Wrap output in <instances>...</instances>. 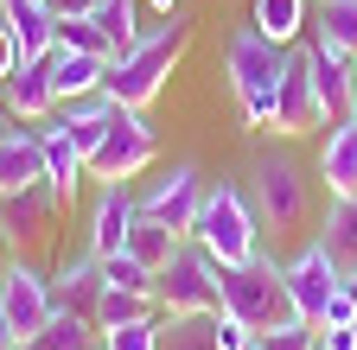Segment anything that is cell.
Here are the masks:
<instances>
[{
	"label": "cell",
	"mask_w": 357,
	"mask_h": 350,
	"mask_svg": "<svg viewBox=\"0 0 357 350\" xmlns=\"http://www.w3.org/2000/svg\"><path fill=\"white\" fill-rule=\"evenodd\" d=\"M192 32H198V19H192V13H172L160 32H141L121 58H109L102 96H109V102H121V109H147V102L166 90V77L178 70V58L192 51Z\"/></svg>",
	"instance_id": "6da1fadb"
},
{
	"label": "cell",
	"mask_w": 357,
	"mask_h": 350,
	"mask_svg": "<svg viewBox=\"0 0 357 350\" xmlns=\"http://www.w3.org/2000/svg\"><path fill=\"white\" fill-rule=\"evenodd\" d=\"M217 299H223V312H236L255 337L261 331H281L294 312V293H287V268L275 255H255V261H236V268H223L217 261Z\"/></svg>",
	"instance_id": "7a4b0ae2"
},
{
	"label": "cell",
	"mask_w": 357,
	"mask_h": 350,
	"mask_svg": "<svg viewBox=\"0 0 357 350\" xmlns=\"http://www.w3.org/2000/svg\"><path fill=\"white\" fill-rule=\"evenodd\" d=\"M281 70H287V45L261 38L255 26L230 32V45H223V77H230V96H236V109H243L249 127H275Z\"/></svg>",
	"instance_id": "3957f363"
},
{
	"label": "cell",
	"mask_w": 357,
	"mask_h": 350,
	"mask_svg": "<svg viewBox=\"0 0 357 350\" xmlns=\"http://www.w3.org/2000/svg\"><path fill=\"white\" fill-rule=\"evenodd\" d=\"M192 242L223 261V268H236V261H255L261 255V216H255V198L230 179L204 185V204H198V223H192Z\"/></svg>",
	"instance_id": "277c9868"
},
{
	"label": "cell",
	"mask_w": 357,
	"mask_h": 350,
	"mask_svg": "<svg viewBox=\"0 0 357 350\" xmlns=\"http://www.w3.org/2000/svg\"><path fill=\"white\" fill-rule=\"evenodd\" d=\"M249 198H255L261 230H275V236H300L312 223V185H306V172L287 153H255Z\"/></svg>",
	"instance_id": "5b68a950"
},
{
	"label": "cell",
	"mask_w": 357,
	"mask_h": 350,
	"mask_svg": "<svg viewBox=\"0 0 357 350\" xmlns=\"http://www.w3.org/2000/svg\"><path fill=\"white\" fill-rule=\"evenodd\" d=\"M153 299L166 305V312H223V299H217V261L185 236L178 255L153 274Z\"/></svg>",
	"instance_id": "8992f818"
},
{
	"label": "cell",
	"mask_w": 357,
	"mask_h": 350,
	"mask_svg": "<svg viewBox=\"0 0 357 350\" xmlns=\"http://www.w3.org/2000/svg\"><path fill=\"white\" fill-rule=\"evenodd\" d=\"M153 159H160V134L147 127L141 109H121L115 127L102 134V147L89 153V179H102V185H128L134 172H147Z\"/></svg>",
	"instance_id": "52a82bcc"
},
{
	"label": "cell",
	"mask_w": 357,
	"mask_h": 350,
	"mask_svg": "<svg viewBox=\"0 0 357 350\" xmlns=\"http://www.w3.org/2000/svg\"><path fill=\"white\" fill-rule=\"evenodd\" d=\"M0 305H7V319L20 331V344H32L45 331V319L58 312V293H52V274L32 268L26 255H13L7 268H0Z\"/></svg>",
	"instance_id": "ba28073f"
},
{
	"label": "cell",
	"mask_w": 357,
	"mask_h": 350,
	"mask_svg": "<svg viewBox=\"0 0 357 350\" xmlns=\"http://www.w3.org/2000/svg\"><path fill=\"white\" fill-rule=\"evenodd\" d=\"M281 268H287V293H294V312L306 319V325H319L326 319V299L344 287V274H338V261L326 255V242L319 236H312L294 261H281Z\"/></svg>",
	"instance_id": "9c48e42d"
},
{
	"label": "cell",
	"mask_w": 357,
	"mask_h": 350,
	"mask_svg": "<svg viewBox=\"0 0 357 350\" xmlns=\"http://www.w3.org/2000/svg\"><path fill=\"white\" fill-rule=\"evenodd\" d=\"M198 204H204V179H198V166H185V159L141 191V216H160V223H172L178 236H192Z\"/></svg>",
	"instance_id": "30bf717a"
},
{
	"label": "cell",
	"mask_w": 357,
	"mask_h": 350,
	"mask_svg": "<svg viewBox=\"0 0 357 350\" xmlns=\"http://www.w3.org/2000/svg\"><path fill=\"white\" fill-rule=\"evenodd\" d=\"M58 210H64V204H58L52 185H26V191H13V198H0V230H7V248H13V255L38 248L45 236H52Z\"/></svg>",
	"instance_id": "8fae6325"
},
{
	"label": "cell",
	"mask_w": 357,
	"mask_h": 350,
	"mask_svg": "<svg viewBox=\"0 0 357 350\" xmlns=\"http://www.w3.org/2000/svg\"><path fill=\"white\" fill-rule=\"evenodd\" d=\"M312 127H326V115H319V96H312V64L300 45V51H287L281 90H275V134H312Z\"/></svg>",
	"instance_id": "7c38bea8"
},
{
	"label": "cell",
	"mask_w": 357,
	"mask_h": 350,
	"mask_svg": "<svg viewBox=\"0 0 357 350\" xmlns=\"http://www.w3.org/2000/svg\"><path fill=\"white\" fill-rule=\"evenodd\" d=\"M306 64H312V96H319V115H326V127H332L338 115L357 109V58H344V51H332V45L312 38V45H306Z\"/></svg>",
	"instance_id": "4fadbf2b"
},
{
	"label": "cell",
	"mask_w": 357,
	"mask_h": 350,
	"mask_svg": "<svg viewBox=\"0 0 357 350\" xmlns=\"http://www.w3.org/2000/svg\"><path fill=\"white\" fill-rule=\"evenodd\" d=\"M26 185H45V121H13V134L0 141V198Z\"/></svg>",
	"instance_id": "5bb4252c"
},
{
	"label": "cell",
	"mask_w": 357,
	"mask_h": 350,
	"mask_svg": "<svg viewBox=\"0 0 357 350\" xmlns=\"http://www.w3.org/2000/svg\"><path fill=\"white\" fill-rule=\"evenodd\" d=\"M134 216H141V198H134L128 185H102V191H96V210H89V255H96V261L121 255Z\"/></svg>",
	"instance_id": "9a60e30c"
},
{
	"label": "cell",
	"mask_w": 357,
	"mask_h": 350,
	"mask_svg": "<svg viewBox=\"0 0 357 350\" xmlns=\"http://www.w3.org/2000/svg\"><path fill=\"white\" fill-rule=\"evenodd\" d=\"M0 102L13 121H52L58 115V90H52V58H26L7 83H0Z\"/></svg>",
	"instance_id": "2e32d148"
},
{
	"label": "cell",
	"mask_w": 357,
	"mask_h": 350,
	"mask_svg": "<svg viewBox=\"0 0 357 350\" xmlns=\"http://www.w3.org/2000/svg\"><path fill=\"white\" fill-rule=\"evenodd\" d=\"M102 287H109V280H102V261L89 255V248H83V255H64V261H58V274H52V293H58V305H70V312H83L89 325H96Z\"/></svg>",
	"instance_id": "e0dca14e"
},
{
	"label": "cell",
	"mask_w": 357,
	"mask_h": 350,
	"mask_svg": "<svg viewBox=\"0 0 357 350\" xmlns=\"http://www.w3.org/2000/svg\"><path fill=\"white\" fill-rule=\"evenodd\" d=\"M319 179H326L332 198H351L357 191V109L326 127V141H319Z\"/></svg>",
	"instance_id": "ac0fdd59"
},
{
	"label": "cell",
	"mask_w": 357,
	"mask_h": 350,
	"mask_svg": "<svg viewBox=\"0 0 357 350\" xmlns=\"http://www.w3.org/2000/svg\"><path fill=\"white\" fill-rule=\"evenodd\" d=\"M0 19H7L13 45H20V64H26V58H52L58 19L45 13V0H0Z\"/></svg>",
	"instance_id": "d6986e66"
},
{
	"label": "cell",
	"mask_w": 357,
	"mask_h": 350,
	"mask_svg": "<svg viewBox=\"0 0 357 350\" xmlns=\"http://www.w3.org/2000/svg\"><path fill=\"white\" fill-rule=\"evenodd\" d=\"M83 179H89V159H83V147L64 134L58 121H45V185L58 191V204H70Z\"/></svg>",
	"instance_id": "ffe728a7"
},
{
	"label": "cell",
	"mask_w": 357,
	"mask_h": 350,
	"mask_svg": "<svg viewBox=\"0 0 357 350\" xmlns=\"http://www.w3.org/2000/svg\"><path fill=\"white\" fill-rule=\"evenodd\" d=\"M102 77H109V58H89V51H64V45H52V90H58V102L96 96Z\"/></svg>",
	"instance_id": "44dd1931"
},
{
	"label": "cell",
	"mask_w": 357,
	"mask_h": 350,
	"mask_svg": "<svg viewBox=\"0 0 357 350\" xmlns=\"http://www.w3.org/2000/svg\"><path fill=\"white\" fill-rule=\"evenodd\" d=\"M319 242H326V255L338 261V274L351 280V274H357V191H351V198H332V204H326Z\"/></svg>",
	"instance_id": "7402d4cb"
},
{
	"label": "cell",
	"mask_w": 357,
	"mask_h": 350,
	"mask_svg": "<svg viewBox=\"0 0 357 350\" xmlns=\"http://www.w3.org/2000/svg\"><path fill=\"white\" fill-rule=\"evenodd\" d=\"M249 26H255L261 38H275V45H294V38L312 26V7H306V0H255Z\"/></svg>",
	"instance_id": "603a6c76"
},
{
	"label": "cell",
	"mask_w": 357,
	"mask_h": 350,
	"mask_svg": "<svg viewBox=\"0 0 357 350\" xmlns=\"http://www.w3.org/2000/svg\"><path fill=\"white\" fill-rule=\"evenodd\" d=\"M178 242H185V236H178L172 223H160V216H134V230H128V255L141 261V268H153V274L178 255Z\"/></svg>",
	"instance_id": "cb8c5ba5"
},
{
	"label": "cell",
	"mask_w": 357,
	"mask_h": 350,
	"mask_svg": "<svg viewBox=\"0 0 357 350\" xmlns=\"http://www.w3.org/2000/svg\"><path fill=\"white\" fill-rule=\"evenodd\" d=\"M312 38L344 58H357V0H319L312 7Z\"/></svg>",
	"instance_id": "d4e9b609"
},
{
	"label": "cell",
	"mask_w": 357,
	"mask_h": 350,
	"mask_svg": "<svg viewBox=\"0 0 357 350\" xmlns=\"http://www.w3.org/2000/svg\"><path fill=\"white\" fill-rule=\"evenodd\" d=\"M160 350H223L217 344V312H166L160 319Z\"/></svg>",
	"instance_id": "484cf974"
},
{
	"label": "cell",
	"mask_w": 357,
	"mask_h": 350,
	"mask_svg": "<svg viewBox=\"0 0 357 350\" xmlns=\"http://www.w3.org/2000/svg\"><path fill=\"white\" fill-rule=\"evenodd\" d=\"M166 305L153 293H128V287H102V305H96V331H115V325H134V319H160Z\"/></svg>",
	"instance_id": "4316f807"
},
{
	"label": "cell",
	"mask_w": 357,
	"mask_h": 350,
	"mask_svg": "<svg viewBox=\"0 0 357 350\" xmlns=\"http://www.w3.org/2000/svg\"><path fill=\"white\" fill-rule=\"evenodd\" d=\"M38 350H89V344H102V331L89 325L83 312H70V305H58L52 319H45V331L32 337Z\"/></svg>",
	"instance_id": "83f0119b"
},
{
	"label": "cell",
	"mask_w": 357,
	"mask_h": 350,
	"mask_svg": "<svg viewBox=\"0 0 357 350\" xmlns=\"http://www.w3.org/2000/svg\"><path fill=\"white\" fill-rule=\"evenodd\" d=\"M134 13H141V7H134V0H102V7L96 13H89V19H96L102 32H109V45H115V58L134 45V38H141V26H134Z\"/></svg>",
	"instance_id": "f1b7e54d"
},
{
	"label": "cell",
	"mask_w": 357,
	"mask_h": 350,
	"mask_svg": "<svg viewBox=\"0 0 357 350\" xmlns=\"http://www.w3.org/2000/svg\"><path fill=\"white\" fill-rule=\"evenodd\" d=\"M58 45H64V51H89V58H115L109 32H102L96 19H58Z\"/></svg>",
	"instance_id": "f546056e"
},
{
	"label": "cell",
	"mask_w": 357,
	"mask_h": 350,
	"mask_svg": "<svg viewBox=\"0 0 357 350\" xmlns=\"http://www.w3.org/2000/svg\"><path fill=\"white\" fill-rule=\"evenodd\" d=\"M160 319H166V312H160ZM160 319H134V325L102 331V350H160Z\"/></svg>",
	"instance_id": "4dcf8cb0"
},
{
	"label": "cell",
	"mask_w": 357,
	"mask_h": 350,
	"mask_svg": "<svg viewBox=\"0 0 357 350\" xmlns=\"http://www.w3.org/2000/svg\"><path fill=\"white\" fill-rule=\"evenodd\" d=\"M102 280H109V287H128V293H153V268H141L128 248L102 261Z\"/></svg>",
	"instance_id": "1f68e13d"
},
{
	"label": "cell",
	"mask_w": 357,
	"mask_h": 350,
	"mask_svg": "<svg viewBox=\"0 0 357 350\" xmlns=\"http://www.w3.org/2000/svg\"><path fill=\"white\" fill-rule=\"evenodd\" d=\"M261 350H319V325L287 319L281 331H261Z\"/></svg>",
	"instance_id": "d6a6232c"
},
{
	"label": "cell",
	"mask_w": 357,
	"mask_h": 350,
	"mask_svg": "<svg viewBox=\"0 0 357 350\" xmlns=\"http://www.w3.org/2000/svg\"><path fill=\"white\" fill-rule=\"evenodd\" d=\"M217 344H223V350H249V344H255V331H249L236 312H217Z\"/></svg>",
	"instance_id": "836d02e7"
},
{
	"label": "cell",
	"mask_w": 357,
	"mask_h": 350,
	"mask_svg": "<svg viewBox=\"0 0 357 350\" xmlns=\"http://www.w3.org/2000/svg\"><path fill=\"white\" fill-rule=\"evenodd\" d=\"M326 325H357V293H351V287H338V293L326 299V319H319V331H326Z\"/></svg>",
	"instance_id": "e575fe53"
},
{
	"label": "cell",
	"mask_w": 357,
	"mask_h": 350,
	"mask_svg": "<svg viewBox=\"0 0 357 350\" xmlns=\"http://www.w3.org/2000/svg\"><path fill=\"white\" fill-rule=\"evenodd\" d=\"M96 7H102V0H45V13H52V19H89Z\"/></svg>",
	"instance_id": "d590c367"
},
{
	"label": "cell",
	"mask_w": 357,
	"mask_h": 350,
	"mask_svg": "<svg viewBox=\"0 0 357 350\" xmlns=\"http://www.w3.org/2000/svg\"><path fill=\"white\" fill-rule=\"evenodd\" d=\"M20 70V45H13V32H7V19H0V83H7Z\"/></svg>",
	"instance_id": "8d00e7d4"
},
{
	"label": "cell",
	"mask_w": 357,
	"mask_h": 350,
	"mask_svg": "<svg viewBox=\"0 0 357 350\" xmlns=\"http://www.w3.org/2000/svg\"><path fill=\"white\" fill-rule=\"evenodd\" d=\"M319 344H326V350H357V325H326Z\"/></svg>",
	"instance_id": "74e56055"
},
{
	"label": "cell",
	"mask_w": 357,
	"mask_h": 350,
	"mask_svg": "<svg viewBox=\"0 0 357 350\" xmlns=\"http://www.w3.org/2000/svg\"><path fill=\"white\" fill-rule=\"evenodd\" d=\"M0 350H20V331H13V319H7V305H0Z\"/></svg>",
	"instance_id": "f35d334b"
},
{
	"label": "cell",
	"mask_w": 357,
	"mask_h": 350,
	"mask_svg": "<svg viewBox=\"0 0 357 350\" xmlns=\"http://www.w3.org/2000/svg\"><path fill=\"white\" fill-rule=\"evenodd\" d=\"M147 7H153V13H166V19H172V13H178V0H147Z\"/></svg>",
	"instance_id": "ab89813d"
},
{
	"label": "cell",
	"mask_w": 357,
	"mask_h": 350,
	"mask_svg": "<svg viewBox=\"0 0 357 350\" xmlns=\"http://www.w3.org/2000/svg\"><path fill=\"white\" fill-rule=\"evenodd\" d=\"M13 134V115H7V102H0V141H7Z\"/></svg>",
	"instance_id": "60d3db41"
},
{
	"label": "cell",
	"mask_w": 357,
	"mask_h": 350,
	"mask_svg": "<svg viewBox=\"0 0 357 350\" xmlns=\"http://www.w3.org/2000/svg\"><path fill=\"white\" fill-rule=\"evenodd\" d=\"M0 248H7V230H0Z\"/></svg>",
	"instance_id": "b9f144b4"
},
{
	"label": "cell",
	"mask_w": 357,
	"mask_h": 350,
	"mask_svg": "<svg viewBox=\"0 0 357 350\" xmlns=\"http://www.w3.org/2000/svg\"><path fill=\"white\" fill-rule=\"evenodd\" d=\"M20 350H38V344H20Z\"/></svg>",
	"instance_id": "7bdbcfd3"
},
{
	"label": "cell",
	"mask_w": 357,
	"mask_h": 350,
	"mask_svg": "<svg viewBox=\"0 0 357 350\" xmlns=\"http://www.w3.org/2000/svg\"><path fill=\"white\" fill-rule=\"evenodd\" d=\"M89 350H102V344H89Z\"/></svg>",
	"instance_id": "ee69618b"
},
{
	"label": "cell",
	"mask_w": 357,
	"mask_h": 350,
	"mask_svg": "<svg viewBox=\"0 0 357 350\" xmlns=\"http://www.w3.org/2000/svg\"><path fill=\"white\" fill-rule=\"evenodd\" d=\"M319 350H326V344H319Z\"/></svg>",
	"instance_id": "f6af8a7d"
}]
</instances>
